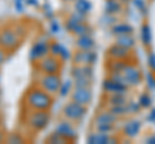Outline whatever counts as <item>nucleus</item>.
I'll return each mask as SVG.
<instances>
[{
    "mask_svg": "<svg viewBox=\"0 0 155 144\" xmlns=\"http://www.w3.org/2000/svg\"><path fill=\"white\" fill-rule=\"evenodd\" d=\"M146 142H147V143H151V144H155V135L147 138V140H146Z\"/></svg>",
    "mask_w": 155,
    "mask_h": 144,
    "instance_id": "40",
    "label": "nucleus"
},
{
    "mask_svg": "<svg viewBox=\"0 0 155 144\" xmlns=\"http://www.w3.org/2000/svg\"><path fill=\"white\" fill-rule=\"evenodd\" d=\"M54 131L58 134V135H61L62 138H64L66 142H74L76 139V136H78V133L75 130V127L72 126V124L70 122V120L60 121L57 124Z\"/></svg>",
    "mask_w": 155,
    "mask_h": 144,
    "instance_id": "8",
    "label": "nucleus"
},
{
    "mask_svg": "<svg viewBox=\"0 0 155 144\" xmlns=\"http://www.w3.org/2000/svg\"><path fill=\"white\" fill-rule=\"evenodd\" d=\"M127 66L125 61H120V59H111L109 63V70L110 74H122L123 70Z\"/></svg>",
    "mask_w": 155,
    "mask_h": 144,
    "instance_id": "21",
    "label": "nucleus"
},
{
    "mask_svg": "<svg viewBox=\"0 0 155 144\" xmlns=\"http://www.w3.org/2000/svg\"><path fill=\"white\" fill-rule=\"evenodd\" d=\"M96 130L104 134H111L115 130V124H105V125H96Z\"/></svg>",
    "mask_w": 155,
    "mask_h": 144,
    "instance_id": "27",
    "label": "nucleus"
},
{
    "mask_svg": "<svg viewBox=\"0 0 155 144\" xmlns=\"http://www.w3.org/2000/svg\"><path fill=\"white\" fill-rule=\"evenodd\" d=\"M141 39H142V42H143L145 45H149L150 42H151V32H150V27L147 25H143L142 26Z\"/></svg>",
    "mask_w": 155,
    "mask_h": 144,
    "instance_id": "26",
    "label": "nucleus"
},
{
    "mask_svg": "<svg viewBox=\"0 0 155 144\" xmlns=\"http://www.w3.org/2000/svg\"><path fill=\"white\" fill-rule=\"evenodd\" d=\"M25 104L30 111H49L53 104V95L41 88H31L26 93Z\"/></svg>",
    "mask_w": 155,
    "mask_h": 144,
    "instance_id": "1",
    "label": "nucleus"
},
{
    "mask_svg": "<svg viewBox=\"0 0 155 144\" xmlns=\"http://www.w3.org/2000/svg\"><path fill=\"white\" fill-rule=\"evenodd\" d=\"M8 142H9V143H14V142H16V143H21V142H22V138L16 136V135L13 134L11 138H8Z\"/></svg>",
    "mask_w": 155,
    "mask_h": 144,
    "instance_id": "35",
    "label": "nucleus"
},
{
    "mask_svg": "<svg viewBox=\"0 0 155 144\" xmlns=\"http://www.w3.org/2000/svg\"><path fill=\"white\" fill-rule=\"evenodd\" d=\"M149 120H151V121H155V109L151 112V114H149Z\"/></svg>",
    "mask_w": 155,
    "mask_h": 144,
    "instance_id": "41",
    "label": "nucleus"
},
{
    "mask_svg": "<svg viewBox=\"0 0 155 144\" xmlns=\"http://www.w3.org/2000/svg\"><path fill=\"white\" fill-rule=\"evenodd\" d=\"M122 75H123L124 81L127 83L128 86H137V85L141 84V81H142L141 71H140L134 64L127 63L125 68L122 72Z\"/></svg>",
    "mask_w": 155,
    "mask_h": 144,
    "instance_id": "7",
    "label": "nucleus"
},
{
    "mask_svg": "<svg viewBox=\"0 0 155 144\" xmlns=\"http://www.w3.org/2000/svg\"><path fill=\"white\" fill-rule=\"evenodd\" d=\"M61 49H62V45L57 44V42H52L49 45V54L54 55V57H58L61 53Z\"/></svg>",
    "mask_w": 155,
    "mask_h": 144,
    "instance_id": "31",
    "label": "nucleus"
},
{
    "mask_svg": "<svg viewBox=\"0 0 155 144\" xmlns=\"http://www.w3.org/2000/svg\"><path fill=\"white\" fill-rule=\"evenodd\" d=\"M28 3L30 4H38V2H35V0H28Z\"/></svg>",
    "mask_w": 155,
    "mask_h": 144,
    "instance_id": "43",
    "label": "nucleus"
},
{
    "mask_svg": "<svg viewBox=\"0 0 155 144\" xmlns=\"http://www.w3.org/2000/svg\"><path fill=\"white\" fill-rule=\"evenodd\" d=\"M138 104L141 105V107H149V105L151 104V98H150L147 94H142L141 97H140Z\"/></svg>",
    "mask_w": 155,
    "mask_h": 144,
    "instance_id": "32",
    "label": "nucleus"
},
{
    "mask_svg": "<svg viewBox=\"0 0 155 144\" xmlns=\"http://www.w3.org/2000/svg\"><path fill=\"white\" fill-rule=\"evenodd\" d=\"M74 8L76 12H79L81 14H85L91 12L92 9V3L89 0H75L74 2Z\"/></svg>",
    "mask_w": 155,
    "mask_h": 144,
    "instance_id": "19",
    "label": "nucleus"
},
{
    "mask_svg": "<svg viewBox=\"0 0 155 144\" xmlns=\"http://www.w3.org/2000/svg\"><path fill=\"white\" fill-rule=\"evenodd\" d=\"M14 4H16V5H17V9H18V11H22V4H21V0H17V2L14 3Z\"/></svg>",
    "mask_w": 155,
    "mask_h": 144,
    "instance_id": "39",
    "label": "nucleus"
},
{
    "mask_svg": "<svg viewBox=\"0 0 155 144\" xmlns=\"http://www.w3.org/2000/svg\"><path fill=\"white\" fill-rule=\"evenodd\" d=\"M0 127H2V118H0Z\"/></svg>",
    "mask_w": 155,
    "mask_h": 144,
    "instance_id": "45",
    "label": "nucleus"
},
{
    "mask_svg": "<svg viewBox=\"0 0 155 144\" xmlns=\"http://www.w3.org/2000/svg\"><path fill=\"white\" fill-rule=\"evenodd\" d=\"M49 120H51V116L48 111H31L30 114L27 116L26 122L32 130L39 131L48 126Z\"/></svg>",
    "mask_w": 155,
    "mask_h": 144,
    "instance_id": "3",
    "label": "nucleus"
},
{
    "mask_svg": "<svg viewBox=\"0 0 155 144\" xmlns=\"http://www.w3.org/2000/svg\"><path fill=\"white\" fill-rule=\"evenodd\" d=\"M133 31L132 26L127 25V23H119V25H115L113 27V33H115L116 36L119 35H130Z\"/></svg>",
    "mask_w": 155,
    "mask_h": 144,
    "instance_id": "24",
    "label": "nucleus"
},
{
    "mask_svg": "<svg viewBox=\"0 0 155 144\" xmlns=\"http://www.w3.org/2000/svg\"><path fill=\"white\" fill-rule=\"evenodd\" d=\"M115 44H118L120 46H124V48H127V49H132V48L134 46V44H136V41L130 35H119V36H116Z\"/></svg>",
    "mask_w": 155,
    "mask_h": 144,
    "instance_id": "20",
    "label": "nucleus"
},
{
    "mask_svg": "<svg viewBox=\"0 0 155 144\" xmlns=\"http://www.w3.org/2000/svg\"><path fill=\"white\" fill-rule=\"evenodd\" d=\"M45 142H48V143H66L65 139L62 138L61 135H58L56 131H54V133H52V134H51V136L48 138Z\"/></svg>",
    "mask_w": 155,
    "mask_h": 144,
    "instance_id": "30",
    "label": "nucleus"
},
{
    "mask_svg": "<svg viewBox=\"0 0 155 144\" xmlns=\"http://www.w3.org/2000/svg\"><path fill=\"white\" fill-rule=\"evenodd\" d=\"M5 49H4V48H2L0 46V66H2L4 62H5Z\"/></svg>",
    "mask_w": 155,
    "mask_h": 144,
    "instance_id": "34",
    "label": "nucleus"
},
{
    "mask_svg": "<svg viewBox=\"0 0 155 144\" xmlns=\"http://www.w3.org/2000/svg\"><path fill=\"white\" fill-rule=\"evenodd\" d=\"M71 100L83 104V105H89L91 100H92V90L91 88H75L74 92L71 93Z\"/></svg>",
    "mask_w": 155,
    "mask_h": 144,
    "instance_id": "11",
    "label": "nucleus"
},
{
    "mask_svg": "<svg viewBox=\"0 0 155 144\" xmlns=\"http://www.w3.org/2000/svg\"><path fill=\"white\" fill-rule=\"evenodd\" d=\"M127 102H128V99L125 94H109V97H107V103L110 105L125 104Z\"/></svg>",
    "mask_w": 155,
    "mask_h": 144,
    "instance_id": "23",
    "label": "nucleus"
},
{
    "mask_svg": "<svg viewBox=\"0 0 155 144\" xmlns=\"http://www.w3.org/2000/svg\"><path fill=\"white\" fill-rule=\"evenodd\" d=\"M71 75L74 79H84V77L92 79V76H93V70H92V66L75 64L72 67Z\"/></svg>",
    "mask_w": 155,
    "mask_h": 144,
    "instance_id": "15",
    "label": "nucleus"
},
{
    "mask_svg": "<svg viewBox=\"0 0 155 144\" xmlns=\"http://www.w3.org/2000/svg\"><path fill=\"white\" fill-rule=\"evenodd\" d=\"M149 86L150 88H155V79L153 75H149Z\"/></svg>",
    "mask_w": 155,
    "mask_h": 144,
    "instance_id": "36",
    "label": "nucleus"
},
{
    "mask_svg": "<svg viewBox=\"0 0 155 144\" xmlns=\"http://www.w3.org/2000/svg\"><path fill=\"white\" fill-rule=\"evenodd\" d=\"M75 46L78 48V50H93L94 40L89 33L83 36H78V40L75 41Z\"/></svg>",
    "mask_w": 155,
    "mask_h": 144,
    "instance_id": "16",
    "label": "nucleus"
},
{
    "mask_svg": "<svg viewBox=\"0 0 155 144\" xmlns=\"http://www.w3.org/2000/svg\"><path fill=\"white\" fill-rule=\"evenodd\" d=\"M87 142L89 144H113L116 142V139L110 136V134H104V133H93L91 134L87 139Z\"/></svg>",
    "mask_w": 155,
    "mask_h": 144,
    "instance_id": "14",
    "label": "nucleus"
},
{
    "mask_svg": "<svg viewBox=\"0 0 155 144\" xmlns=\"http://www.w3.org/2000/svg\"><path fill=\"white\" fill-rule=\"evenodd\" d=\"M58 30H60V26H58V23L56 25V22H53V25H52V31H53V32H58Z\"/></svg>",
    "mask_w": 155,
    "mask_h": 144,
    "instance_id": "38",
    "label": "nucleus"
},
{
    "mask_svg": "<svg viewBox=\"0 0 155 144\" xmlns=\"http://www.w3.org/2000/svg\"><path fill=\"white\" fill-rule=\"evenodd\" d=\"M97 55L93 50H78L72 55V61L75 64L81 66H92L96 62Z\"/></svg>",
    "mask_w": 155,
    "mask_h": 144,
    "instance_id": "10",
    "label": "nucleus"
},
{
    "mask_svg": "<svg viewBox=\"0 0 155 144\" xmlns=\"http://www.w3.org/2000/svg\"><path fill=\"white\" fill-rule=\"evenodd\" d=\"M107 55L110 59H120V61H127L130 57V49H127L124 46H120L118 44L111 45L107 50Z\"/></svg>",
    "mask_w": 155,
    "mask_h": 144,
    "instance_id": "13",
    "label": "nucleus"
},
{
    "mask_svg": "<svg viewBox=\"0 0 155 144\" xmlns=\"http://www.w3.org/2000/svg\"><path fill=\"white\" fill-rule=\"evenodd\" d=\"M92 84V79L84 77V79H74V86L75 88H88Z\"/></svg>",
    "mask_w": 155,
    "mask_h": 144,
    "instance_id": "28",
    "label": "nucleus"
},
{
    "mask_svg": "<svg viewBox=\"0 0 155 144\" xmlns=\"http://www.w3.org/2000/svg\"><path fill=\"white\" fill-rule=\"evenodd\" d=\"M39 84H40V88L45 90L47 93H49L51 95H56L60 92L62 81L58 74H51V75H43Z\"/></svg>",
    "mask_w": 155,
    "mask_h": 144,
    "instance_id": "4",
    "label": "nucleus"
},
{
    "mask_svg": "<svg viewBox=\"0 0 155 144\" xmlns=\"http://www.w3.org/2000/svg\"><path fill=\"white\" fill-rule=\"evenodd\" d=\"M49 45L48 41L45 40H39L34 44L32 49H31V53H30V57L32 61H39L43 57H45L49 54Z\"/></svg>",
    "mask_w": 155,
    "mask_h": 144,
    "instance_id": "12",
    "label": "nucleus"
},
{
    "mask_svg": "<svg viewBox=\"0 0 155 144\" xmlns=\"http://www.w3.org/2000/svg\"><path fill=\"white\" fill-rule=\"evenodd\" d=\"M74 35L76 36H83V35H88L91 32V27L85 25V22H81V23H78V25L72 28L71 31Z\"/></svg>",
    "mask_w": 155,
    "mask_h": 144,
    "instance_id": "25",
    "label": "nucleus"
},
{
    "mask_svg": "<svg viewBox=\"0 0 155 144\" xmlns=\"http://www.w3.org/2000/svg\"><path fill=\"white\" fill-rule=\"evenodd\" d=\"M64 2H75V0H64Z\"/></svg>",
    "mask_w": 155,
    "mask_h": 144,
    "instance_id": "44",
    "label": "nucleus"
},
{
    "mask_svg": "<svg viewBox=\"0 0 155 144\" xmlns=\"http://www.w3.org/2000/svg\"><path fill=\"white\" fill-rule=\"evenodd\" d=\"M102 88H104V92L107 94H127V90L129 86L124 83H119V81L109 77L104 81Z\"/></svg>",
    "mask_w": 155,
    "mask_h": 144,
    "instance_id": "9",
    "label": "nucleus"
},
{
    "mask_svg": "<svg viewBox=\"0 0 155 144\" xmlns=\"http://www.w3.org/2000/svg\"><path fill=\"white\" fill-rule=\"evenodd\" d=\"M3 140H5V135H4V134H3V131L0 130V143H2Z\"/></svg>",
    "mask_w": 155,
    "mask_h": 144,
    "instance_id": "42",
    "label": "nucleus"
},
{
    "mask_svg": "<svg viewBox=\"0 0 155 144\" xmlns=\"http://www.w3.org/2000/svg\"><path fill=\"white\" fill-rule=\"evenodd\" d=\"M72 84H74V83H71V81H67V83H62V84H61V88H60V92H58V93H60L62 97L67 95V94L71 92Z\"/></svg>",
    "mask_w": 155,
    "mask_h": 144,
    "instance_id": "29",
    "label": "nucleus"
},
{
    "mask_svg": "<svg viewBox=\"0 0 155 144\" xmlns=\"http://www.w3.org/2000/svg\"><path fill=\"white\" fill-rule=\"evenodd\" d=\"M105 9L109 14H115V13L120 12V9H122V3H120V0H106Z\"/></svg>",
    "mask_w": 155,
    "mask_h": 144,
    "instance_id": "22",
    "label": "nucleus"
},
{
    "mask_svg": "<svg viewBox=\"0 0 155 144\" xmlns=\"http://www.w3.org/2000/svg\"><path fill=\"white\" fill-rule=\"evenodd\" d=\"M0 107H2V103H0Z\"/></svg>",
    "mask_w": 155,
    "mask_h": 144,
    "instance_id": "46",
    "label": "nucleus"
},
{
    "mask_svg": "<svg viewBox=\"0 0 155 144\" xmlns=\"http://www.w3.org/2000/svg\"><path fill=\"white\" fill-rule=\"evenodd\" d=\"M149 66H150V68L155 72V54L149 55Z\"/></svg>",
    "mask_w": 155,
    "mask_h": 144,
    "instance_id": "33",
    "label": "nucleus"
},
{
    "mask_svg": "<svg viewBox=\"0 0 155 144\" xmlns=\"http://www.w3.org/2000/svg\"><path fill=\"white\" fill-rule=\"evenodd\" d=\"M0 33H2V32H0Z\"/></svg>",
    "mask_w": 155,
    "mask_h": 144,
    "instance_id": "47",
    "label": "nucleus"
},
{
    "mask_svg": "<svg viewBox=\"0 0 155 144\" xmlns=\"http://www.w3.org/2000/svg\"><path fill=\"white\" fill-rule=\"evenodd\" d=\"M87 113V107L83 104H79L71 100L70 103H67L64 107V116L66 117V120H70V121H81L84 118Z\"/></svg>",
    "mask_w": 155,
    "mask_h": 144,
    "instance_id": "5",
    "label": "nucleus"
},
{
    "mask_svg": "<svg viewBox=\"0 0 155 144\" xmlns=\"http://www.w3.org/2000/svg\"><path fill=\"white\" fill-rule=\"evenodd\" d=\"M19 42V36L16 30L12 28H5L0 33V46L4 48L5 50H12L17 48Z\"/></svg>",
    "mask_w": 155,
    "mask_h": 144,
    "instance_id": "6",
    "label": "nucleus"
},
{
    "mask_svg": "<svg viewBox=\"0 0 155 144\" xmlns=\"http://www.w3.org/2000/svg\"><path fill=\"white\" fill-rule=\"evenodd\" d=\"M116 117L113 112H110L109 109L107 111H104V112H100L96 116L94 122L96 125H105V124H115L116 121Z\"/></svg>",
    "mask_w": 155,
    "mask_h": 144,
    "instance_id": "18",
    "label": "nucleus"
},
{
    "mask_svg": "<svg viewBox=\"0 0 155 144\" xmlns=\"http://www.w3.org/2000/svg\"><path fill=\"white\" fill-rule=\"evenodd\" d=\"M136 5L140 9H145V2L143 0H136Z\"/></svg>",
    "mask_w": 155,
    "mask_h": 144,
    "instance_id": "37",
    "label": "nucleus"
},
{
    "mask_svg": "<svg viewBox=\"0 0 155 144\" xmlns=\"http://www.w3.org/2000/svg\"><path fill=\"white\" fill-rule=\"evenodd\" d=\"M62 68L61 59L58 57H54L52 54H48L39 59L38 70L41 72L43 75H51V74H60Z\"/></svg>",
    "mask_w": 155,
    "mask_h": 144,
    "instance_id": "2",
    "label": "nucleus"
},
{
    "mask_svg": "<svg viewBox=\"0 0 155 144\" xmlns=\"http://www.w3.org/2000/svg\"><path fill=\"white\" fill-rule=\"evenodd\" d=\"M140 129H141V124H140L138 121H136V120H130V121H128L127 124L124 125L123 133H124L125 136H128V138H134V136L138 134Z\"/></svg>",
    "mask_w": 155,
    "mask_h": 144,
    "instance_id": "17",
    "label": "nucleus"
}]
</instances>
